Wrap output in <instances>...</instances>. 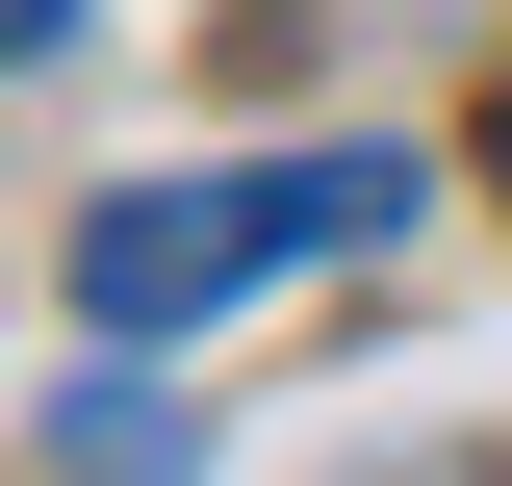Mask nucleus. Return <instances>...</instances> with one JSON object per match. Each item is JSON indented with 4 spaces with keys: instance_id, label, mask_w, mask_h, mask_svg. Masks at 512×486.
I'll return each mask as SVG.
<instances>
[{
    "instance_id": "f257e3e1",
    "label": "nucleus",
    "mask_w": 512,
    "mask_h": 486,
    "mask_svg": "<svg viewBox=\"0 0 512 486\" xmlns=\"http://www.w3.org/2000/svg\"><path fill=\"white\" fill-rule=\"evenodd\" d=\"M384 231H410V154H384V128H333V154H205V180H103L77 205V333L154 359V333L308 282V256H384Z\"/></svg>"
},
{
    "instance_id": "f03ea898",
    "label": "nucleus",
    "mask_w": 512,
    "mask_h": 486,
    "mask_svg": "<svg viewBox=\"0 0 512 486\" xmlns=\"http://www.w3.org/2000/svg\"><path fill=\"white\" fill-rule=\"evenodd\" d=\"M0 26H26V52H77V26H103V0H0Z\"/></svg>"
}]
</instances>
